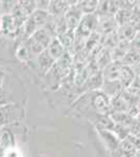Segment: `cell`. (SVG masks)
Returning <instances> with one entry per match:
<instances>
[{
    "label": "cell",
    "mask_w": 140,
    "mask_h": 157,
    "mask_svg": "<svg viewBox=\"0 0 140 157\" xmlns=\"http://www.w3.org/2000/svg\"><path fill=\"white\" fill-rule=\"evenodd\" d=\"M52 39L53 37L49 34V32L47 29H41L37 30L32 37H29L25 43L29 47L32 55L39 56L41 52H45L47 49V47L49 46Z\"/></svg>",
    "instance_id": "1"
},
{
    "label": "cell",
    "mask_w": 140,
    "mask_h": 157,
    "mask_svg": "<svg viewBox=\"0 0 140 157\" xmlns=\"http://www.w3.org/2000/svg\"><path fill=\"white\" fill-rule=\"evenodd\" d=\"M99 17L96 13L89 15H83L78 29L75 30V38L87 39L93 34V32L98 25Z\"/></svg>",
    "instance_id": "2"
},
{
    "label": "cell",
    "mask_w": 140,
    "mask_h": 157,
    "mask_svg": "<svg viewBox=\"0 0 140 157\" xmlns=\"http://www.w3.org/2000/svg\"><path fill=\"white\" fill-rule=\"evenodd\" d=\"M24 21L13 14L1 15V22H0V30L7 36H15L21 30Z\"/></svg>",
    "instance_id": "3"
},
{
    "label": "cell",
    "mask_w": 140,
    "mask_h": 157,
    "mask_svg": "<svg viewBox=\"0 0 140 157\" xmlns=\"http://www.w3.org/2000/svg\"><path fill=\"white\" fill-rule=\"evenodd\" d=\"M64 17L66 21V26H67V32L74 33L76 29H78V24H80L83 14L78 10V7L76 6V4H74V6H71L69 7V10L64 15Z\"/></svg>",
    "instance_id": "4"
},
{
    "label": "cell",
    "mask_w": 140,
    "mask_h": 157,
    "mask_svg": "<svg viewBox=\"0 0 140 157\" xmlns=\"http://www.w3.org/2000/svg\"><path fill=\"white\" fill-rule=\"evenodd\" d=\"M17 118V111L14 106L3 105L0 107V126H4L12 123Z\"/></svg>",
    "instance_id": "5"
},
{
    "label": "cell",
    "mask_w": 140,
    "mask_h": 157,
    "mask_svg": "<svg viewBox=\"0 0 140 157\" xmlns=\"http://www.w3.org/2000/svg\"><path fill=\"white\" fill-rule=\"evenodd\" d=\"M123 64H121L118 61L112 62L108 66H106L105 69V77L107 78V82H113V81H118L119 73L123 68Z\"/></svg>",
    "instance_id": "6"
},
{
    "label": "cell",
    "mask_w": 140,
    "mask_h": 157,
    "mask_svg": "<svg viewBox=\"0 0 140 157\" xmlns=\"http://www.w3.org/2000/svg\"><path fill=\"white\" fill-rule=\"evenodd\" d=\"M68 1H50L48 13L51 16H64L71 6Z\"/></svg>",
    "instance_id": "7"
},
{
    "label": "cell",
    "mask_w": 140,
    "mask_h": 157,
    "mask_svg": "<svg viewBox=\"0 0 140 157\" xmlns=\"http://www.w3.org/2000/svg\"><path fill=\"white\" fill-rule=\"evenodd\" d=\"M47 52L55 61L60 60L63 56L65 55V48L62 45V43L59 41L58 38H53L52 41L50 42L49 46L47 47Z\"/></svg>",
    "instance_id": "8"
},
{
    "label": "cell",
    "mask_w": 140,
    "mask_h": 157,
    "mask_svg": "<svg viewBox=\"0 0 140 157\" xmlns=\"http://www.w3.org/2000/svg\"><path fill=\"white\" fill-rule=\"evenodd\" d=\"M118 81L123 85V87H128V86H131L133 84V82L135 81V75L132 68L130 66H127V65H123L120 70V73H119Z\"/></svg>",
    "instance_id": "9"
},
{
    "label": "cell",
    "mask_w": 140,
    "mask_h": 157,
    "mask_svg": "<svg viewBox=\"0 0 140 157\" xmlns=\"http://www.w3.org/2000/svg\"><path fill=\"white\" fill-rule=\"evenodd\" d=\"M114 25H116V21L114 16L111 15H107V16H101L99 17L98 20V25L97 27L100 29V30H103L105 34L109 35L111 33H114Z\"/></svg>",
    "instance_id": "10"
},
{
    "label": "cell",
    "mask_w": 140,
    "mask_h": 157,
    "mask_svg": "<svg viewBox=\"0 0 140 157\" xmlns=\"http://www.w3.org/2000/svg\"><path fill=\"white\" fill-rule=\"evenodd\" d=\"M0 148H2L4 151L7 150V149L15 148L14 135L9 129L0 130Z\"/></svg>",
    "instance_id": "11"
},
{
    "label": "cell",
    "mask_w": 140,
    "mask_h": 157,
    "mask_svg": "<svg viewBox=\"0 0 140 157\" xmlns=\"http://www.w3.org/2000/svg\"><path fill=\"white\" fill-rule=\"evenodd\" d=\"M55 62H57V61H55L51 56L48 54L47 50L41 52V54L38 56V63H39V67L43 72L48 71V70H49L50 68L55 65Z\"/></svg>",
    "instance_id": "12"
},
{
    "label": "cell",
    "mask_w": 140,
    "mask_h": 157,
    "mask_svg": "<svg viewBox=\"0 0 140 157\" xmlns=\"http://www.w3.org/2000/svg\"><path fill=\"white\" fill-rule=\"evenodd\" d=\"M117 36L121 41H131L136 36V27L131 23L123 25V26H120V29L118 30Z\"/></svg>",
    "instance_id": "13"
},
{
    "label": "cell",
    "mask_w": 140,
    "mask_h": 157,
    "mask_svg": "<svg viewBox=\"0 0 140 157\" xmlns=\"http://www.w3.org/2000/svg\"><path fill=\"white\" fill-rule=\"evenodd\" d=\"M99 1H80L78 2L76 6L78 7L83 15H89V14H94L97 11Z\"/></svg>",
    "instance_id": "14"
},
{
    "label": "cell",
    "mask_w": 140,
    "mask_h": 157,
    "mask_svg": "<svg viewBox=\"0 0 140 157\" xmlns=\"http://www.w3.org/2000/svg\"><path fill=\"white\" fill-rule=\"evenodd\" d=\"M93 106L97 109V111H99V112L105 113L106 111L108 110L109 106H110L107 95L101 94V93L95 95V98H94V100H93Z\"/></svg>",
    "instance_id": "15"
},
{
    "label": "cell",
    "mask_w": 140,
    "mask_h": 157,
    "mask_svg": "<svg viewBox=\"0 0 140 157\" xmlns=\"http://www.w3.org/2000/svg\"><path fill=\"white\" fill-rule=\"evenodd\" d=\"M32 52H30L29 47L27 46L26 43H23V44L19 45V47L16 50V56L17 58L22 62H28V61L32 59Z\"/></svg>",
    "instance_id": "16"
},
{
    "label": "cell",
    "mask_w": 140,
    "mask_h": 157,
    "mask_svg": "<svg viewBox=\"0 0 140 157\" xmlns=\"http://www.w3.org/2000/svg\"><path fill=\"white\" fill-rule=\"evenodd\" d=\"M59 39V41L62 43V45L64 46V48H69V47L73 46V43L75 41V36L74 33L71 32H66L64 34L60 35L59 37H57Z\"/></svg>",
    "instance_id": "17"
},
{
    "label": "cell",
    "mask_w": 140,
    "mask_h": 157,
    "mask_svg": "<svg viewBox=\"0 0 140 157\" xmlns=\"http://www.w3.org/2000/svg\"><path fill=\"white\" fill-rule=\"evenodd\" d=\"M18 4L26 17H29L37 10V1H19Z\"/></svg>",
    "instance_id": "18"
},
{
    "label": "cell",
    "mask_w": 140,
    "mask_h": 157,
    "mask_svg": "<svg viewBox=\"0 0 140 157\" xmlns=\"http://www.w3.org/2000/svg\"><path fill=\"white\" fill-rule=\"evenodd\" d=\"M3 157H21V156H20L19 151L16 148H11L4 151Z\"/></svg>",
    "instance_id": "19"
},
{
    "label": "cell",
    "mask_w": 140,
    "mask_h": 157,
    "mask_svg": "<svg viewBox=\"0 0 140 157\" xmlns=\"http://www.w3.org/2000/svg\"><path fill=\"white\" fill-rule=\"evenodd\" d=\"M3 153H4V150L2 148H0V157H3Z\"/></svg>",
    "instance_id": "20"
},
{
    "label": "cell",
    "mask_w": 140,
    "mask_h": 157,
    "mask_svg": "<svg viewBox=\"0 0 140 157\" xmlns=\"http://www.w3.org/2000/svg\"><path fill=\"white\" fill-rule=\"evenodd\" d=\"M0 22H1V16H0Z\"/></svg>",
    "instance_id": "21"
}]
</instances>
